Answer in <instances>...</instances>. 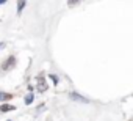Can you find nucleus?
Masks as SVG:
<instances>
[{
  "label": "nucleus",
  "mask_w": 133,
  "mask_h": 121,
  "mask_svg": "<svg viewBox=\"0 0 133 121\" xmlns=\"http://www.w3.org/2000/svg\"><path fill=\"white\" fill-rule=\"evenodd\" d=\"M5 3V0H0V5H3Z\"/></svg>",
  "instance_id": "10"
},
{
  "label": "nucleus",
  "mask_w": 133,
  "mask_h": 121,
  "mask_svg": "<svg viewBox=\"0 0 133 121\" xmlns=\"http://www.w3.org/2000/svg\"><path fill=\"white\" fill-rule=\"evenodd\" d=\"M8 121H11V119H8Z\"/></svg>",
  "instance_id": "11"
},
{
  "label": "nucleus",
  "mask_w": 133,
  "mask_h": 121,
  "mask_svg": "<svg viewBox=\"0 0 133 121\" xmlns=\"http://www.w3.org/2000/svg\"><path fill=\"white\" fill-rule=\"evenodd\" d=\"M11 98H13L11 93H2V91H0V101H10Z\"/></svg>",
  "instance_id": "5"
},
{
  "label": "nucleus",
  "mask_w": 133,
  "mask_h": 121,
  "mask_svg": "<svg viewBox=\"0 0 133 121\" xmlns=\"http://www.w3.org/2000/svg\"><path fill=\"white\" fill-rule=\"evenodd\" d=\"M5 46H6V44H5L3 41H2V43H0V50H2V49H5Z\"/></svg>",
  "instance_id": "9"
},
{
  "label": "nucleus",
  "mask_w": 133,
  "mask_h": 121,
  "mask_svg": "<svg viewBox=\"0 0 133 121\" xmlns=\"http://www.w3.org/2000/svg\"><path fill=\"white\" fill-rule=\"evenodd\" d=\"M33 99H35V94H33V93H28V94L25 96V104L30 105V104L33 102Z\"/></svg>",
  "instance_id": "6"
},
{
  "label": "nucleus",
  "mask_w": 133,
  "mask_h": 121,
  "mask_svg": "<svg viewBox=\"0 0 133 121\" xmlns=\"http://www.w3.org/2000/svg\"><path fill=\"white\" fill-rule=\"evenodd\" d=\"M50 79L53 80V83H55V85H58V77H56V76H53V74H52V76H50Z\"/></svg>",
  "instance_id": "8"
},
{
  "label": "nucleus",
  "mask_w": 133,
  "mask_h": 121,
  "mask_svg": "<svg viewBox=\"0 0 133 121\" xmlns=\"http://www.w3.org/2000/svg\"><path fill=\"white\" fill-rule=\"evenodd\" d=\"M25 5H27V2H17V13L19 14L22 13V10L25 8Z\"/></svg>",
  "instance_id": "7"
},
{
  "label": "nucleus",
  "mask_w": 133,
  "mask_h": 121,
  "mask_svg": "<svg viewBox=\"0 0 133 121\" xmlns=\"http://www.w3.org/2000/svg\"><path fill=\"white\" fill-rule=\"evenodd\" d=\"M69 98L72 99V101H77V102H89V99H86L85 96H82V94H78V93H71L69 94Z\"/></svg>",
  "instance_id": "3"
},
{
  "label": "nucleus",
  "mask_w": 133,
  "mask_h": 121,
  "mask_svg": "<svg viewBox=\"0 0 133 121\" xmlns=\"http://www.w3.org/2000/svg\"><path fill=\"white\" fill-rule=\"evenodd\" d=\"M38 90H39L41 93H44V91L47 90V82H45L44 76H39V77H38Z\"/></svg>",
  "instance_id": "2"
},
{
  "label": "nucleus",
  "mask_w": 133,
  "mask_h": 121,
  "mask_svg": "<svg viewBox=\"0 0 133 121\" xmlns=\"http://www.w3.org/2000/svg\"><path fill=\"white\" fill-rule=\"evenodd\" d=\"M16 107L13 105V104H2L0 105V113H6V112H11V110H14Z\"/></svg>",
  "instance_id": "4"
},
{
  "label": "nucleus",
  "mask_w": 133,
  "mask_h": 121,
  "mask_svg": "<svg viewBox=\"0 0 133 121\" xmlns=\"http://www.w3.org/2000/svg\"><path fill=\"white\" fill-rule=\"evenodd\" d=\"M16 66V57L14 55H11V57H8L5 62H3V65H2V71L5 72V71H10V69H13Z\"/></svg>",
  "instance_id": "1"
}]
</instances>
